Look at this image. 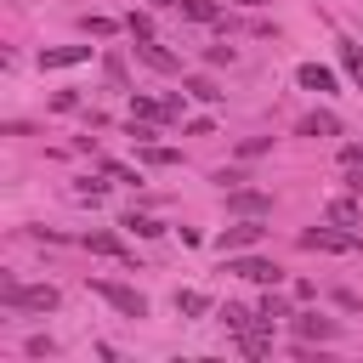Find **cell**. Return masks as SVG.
<instances>
[{"instance_id": "10", "label": "cell", "mask_w": 363, "mask_h": 363, "mask_svg": "<svg viewBox=\"0 0 363 363\" xmlns=\"http://www.w3.org/2000/svg\"><path fill=\"white\" fill-rule=\"evenodd\" d=\"M136 57H142L147 68H159V74H176V68H182V62H176V57H170L159 40H136Z\"/></svg>"}, {"instance_id": "15", "label": "cell", "mask_w": 363, "mask_h": 363, "mask_svg": "<svg viewBox=\"0 0 363 363\" xmlns=\"http://www.w3.org/2000/svg\"><path fill=\"white\" fill-rule=\"evenodd\" d=\"M329 221H335V227H352V233H357V199H329Z\"/></svg>"}, {"instance_id": "5", "label": "cell", "mask_w": 363, "mask_h": 363, "mask_svg": "<svg viewBox=\"0 0 363 363\" xmlns=\"http://www.w3.org/2000/svg\"><path fill=\"white\" fill-rule=\"evenodd\" d=\"M227 272H238V278H250V284H278L284 272L272 267V261H261V255H227Z\"/></svg>"}, {"instance_id": "24", "label": "cell", "mask_w": 363, "mask_h": 363, "mask_svg": "<svg viewBox=\"0 0 363 363\" xmlns=\"http://www.w3.org/2000/svg\"><path fill=\"white\" fill-rule=\"evenodd\" d=\"M79 28H85V34H96V40H108V34H113V28H119V23H113V17H85V23H79Z\"/></svg>"}, {"instance_id": "31", "label": "cell", "mask_w": 363, "mask_h": 363, "mask_svg": "<svg viewBox=\"0 0 363 363\" xmlns=\"http://www.w3.org/2000/svg\"><path fill=\"white\" fill-rule=\"evenodd\" d=\"M238 6H267V0H238Z\"/></svg>"}, {"instance_id": "30", "label": "cell", "mask_w": 363, "mask_h": 363, "mask_svg": "<svg viewBox=\"0 0 363 363\" xmlns=\"http://www.w3.org/2000/svg\"><path fill=\"white\" fill-rule=\"evenodd\" d=\"M340 159H346V164H363V142H352V147H346Z\"/></svg>"}, {"instance_id": "25", "label": "cell", "mask_w": 363, "mask_h": 363, "mask_svg": "<svg viewBox=\"0 0 363 363\" xmlns=\"http://www.w3.org/2000/svg\"><path fill=\"white\" fill-rule=\"evenodd\" d=\"M187 96H199V102H221V91H216L210 79H187Z\"/></svg>"}, {"instance_id": "13", "label": "cell", "mask_w": 363, "mask_h": 363, "mask_svg": "<svg viewBox=\"0 0 363 363\" xmlns=\"http://www.w3.org/2000/svg\"><path fill=\"white\" fill-rule=\"evenodd\" d=\"M119 227H125V233H136V238H159V233H164V221H153V216H142V210H130Z\"/></svg>"}, {"instance_id": "6", "label": "cell", "mask_w": 363, "mask_h": 363, "mask_svg": "<svg viewBox=\"0 0 363 363\" xmlns=\"http://www.w3.org/2000/svg\"><path fill=\"white\" fill-rule=\"evenodd\" d=\"M295 335H301L306 346H312V340L323 346V340H335V335H340V323H335V318H318V312H301V318H295Z\"/></svg>"}, {"instance_id": "19", "label": "cell", "mask_w": 363, "mask_h": 363, "mask_svg": "<svg viewBox=\"0 0 363 363\" xmlns=\"http://www.w3.org/2000/svg\"><path fill=\"white\" fill-rule=\"evenodd\" d=\"M187 23H216V0H176Z\"/></svg>"}, {"instance_id": "22", "label": "cell", "mask_w": 363, "mask_h": 363, "mask_svg": "<svg viewBox=\"0 0 363 363\" xmlns=\"http://www.w3.org/2000/svg\"><path fill=\"white\" fill-rule=\"evenodd\" d=\"M125 28H130L136 40H153V17H147V11H130V17H125Z\"/></svg>"}, {"instance_id": "23", "label": "cell", "mask_w": 363, "mask_h": 363, "mask_svg": "<svg viewBox=\"0 0 363 363\" xmlns=\"http://www.w3.org/2000/svg\"><path fill=\"white\" fill-rule=\"evenodd\" d=\"M255 318H261V323H278V318H289V306H284V301H278V295H267V301H261V312H255Z\"/></svg>"}, {"instance_id": "29", "label": "cell", "mask_w": 363, "mask_h": 363, "mask_svg": "<svg viewBox=\"0 0 363 363\" xmlns=\"http://www.w3.org/2000/svg\"><path fill=\"white\" fill-rule=\"evenodd\" d=\"M74 193H79V199H102V193H108V182H91V176H85Z\"/></svg>"}, {"instance_id": "21", "label": "cell", "mask_w": 363, "mask_h": 363, "mask_svg": "<svg viewBox=\"0 0 363 363\" xmlns=\"http://www.w3.org/2000/svg\"><path fill=\"white\" fill-rule=\"evenodd\" d=\"M102 176H113V182H142V170H130V164H119V159H102Z\"/></svg>"}, {"instance_id": "28", "label": "cell", "mask_w": 363, "mask_h": 363, "mask_svg": "<svg viewBox=\"0 0 363 363\" xmlns=\"http://www.w3.org/2000/svg\"><path fill=\"white\" fill-rule=\"evenodd\" d=\"M204 62H210V68H221V62H233V45H210V51H204Z\"/></svg>"}, {"instance_id": "12", "label": "cell", "mask_w": 363, "mask_h": 363, "mask_svg": "<svg viewBox=\"0 0 363 363\" xmlns=\"http://www.w3.org/2000/svg\"><path fill=\"white\" fill-rule=\"evenodd\" d=\"M91 255H113V261H130V250H125V238H113V233H85L79 238Z\"/></svg>"}, {"instance_id": "18", "label": "cell", "mask_w": 363, "mask_h": 363, "mask_svg": "<svg viewBox=\"0 0 363 363\" xmlns=\"http://www.w3.org/2000/svg\"><path fill=\"white\" fill-rule=\"evenodd\" d=\"M340 68H346V74H352V85L363 91V51H357L352 40H340Z\"/></svg>"}, {"instance_id": "27", "label": "cell", "mask_w": 363, "mask_h": 363, "mask_svg": "<svg viewBox=\"0 0 363 363\" xmlns=\"http://www.w3.org/2000/svg\"><path fill=\"white\" fill-rule=\"evenodd\" d=\"M267 147H272V136H244V142H238L244 159H255V153H267Z\"/></svg>"}, {"instance_id": "2", "label": "cell", "mask_w": 363, "mask_h": 363, "mask_svg": "<svg viewBox=\"0 0 363 363\" xmlns=\"http://www.w3.org/2000/svg\"><path fill=\"white\" fill-rule=\"evenodd\" d=\"M91 295H96V301H108V306H113V312H125V318H147V295H136L130 284L96 278V284H91Z\"/></svg>"}, {"instance_id": "16", "label": "cell", "mask_w": 363, "mask_h": 363, "mask_svg": "<svg viewBox=\"0 0 363 363\" xmlns=\"http://www.w3.org/2000/svg\"><path fill=\"white\" fill-rule=\"evenodd\" d=\"M176 312H182V318H199V312H210V295H204V289H182V295H176Z\"/></svg>"}, {"instance_id": "9", "label": "cell", "mask_w": 363, "mask_h": 363, "mask_svg": "<svg viewBox=\"0 0 363 363\" xmlns=\"http://www.w3.org/2000/svg\"><path fill=\"white\" fill-rule=\"evenodd\" d=\"M74 62H91V45H57V51H40V68H74Z\"/></svg>"}, {"instance_id": "3", "label": "cell", "mask_w": 363, "mask_h": 363, "mask_svg": "<svg viewBox=\"0 0 363 363\" xmlns=\"http://www.w3.org/2000/svg\"><path fill=\"white\" fill-rule=\"evenodd\" d=\"M301 250H323V255H352V250H357V233H352V227H306V233H301Z\"/></svg>"}, {"instance_id": "17", "label": "cell", "mask_w": 363, "mask_h": 363, "mask_svg": "<svg viewBox=\"0 0 363 363\" xmlns=\"http://www.w3.org/2000/svg\"><path fill=\"white\" fill-rule=\"evenodd\" d=\"M221 323H227V329H233V335H244V329H255V323H261V318H255V312H244V306H233V301H227V306H221Z\"/></svg>"}, {"instance_id": "20", "label": "cell", "mask_w": 363, "mask_h": 363, "mask_svg": "<svg viewBox=\"0 0 363 363\" xmlns=\"http://www.w3.org/2000/svg\"><path fill=\"white\" fill-rule=\"evenodd\" d=\"M182 153L176 147H153V142H142V164H176Z\"/></svg>"}, {"instance_id": "26", "label": "cell", "mask_w": 363, "mask_h": 363, "mask_svg": "<svg viewBox=\"0 0 363 363\" xmlns=\"http://www.w3.org/2000/svg\"><path fill=\"white\" fill-rule=\"evenodd\" d=\"M125 130H130V142H153V136H159V130H153V119H130Z\"/></svg>"}, {"instance_id": "32", "label": "cell", "mask_w": 363, "mask_h": 363, "mask_svg": "<svg viewBox=\"0 0 363 363\" xmlns=\"http://www.w3.org/2000/svg\"><path fill=\"white\" fill-rule=\"evenodd\" d=\"M153 6H176V0H153Z\"/></svg>"}, {"instance_id": "1", "label": "cell", "mask_w": 363, "mask_h": 363, "mask_svg": "<svg viewBox=\"0 0 363 363\" xmlns=\"http://www.w3.org/2000/svg\"><path fill=\"white\" fill-rule=\"evenodd\" d=\"M57 289L51 284H17V278H6L0 284V306H23V312H57Z\"/></svg>"}, {"instance_id": "7", "label": "cell", "mask_w": 363, "mask_h": 363, "mask_svg": "<svg viewBox=\"0 0 363 363\" xmlns=\"http://www.w3.org/2000/svg\"><path fill=\"white\" fill-rule=\"evenodd\" d=\"M227 210H233V216H267V210H272V199H267L261 187H238V193L227 199Z\"/></svg>"}, {"instance_id": "8", "label": "cell", "mask_w": 363, "mask_h": 363, "mask_svg": "<svg viewBox=\"0 0 363 363\" xmlns=\"http://www.w3.org/2000/svg\"><path fill=\"white\" fill-rule=\"evenodd\" d=\"M295 79H301V91H335V68H323V62H301L295 68Z\"/></svg>"}, {"instance_id": "11", "label": "cell", "mask_w": 363, "mask_h": 363, "mask_svg": "<svg viewBox=\"0 0 363 363\" xmlns=\"http://www.w3.org/2000/svg\"><path fill=\"white\" fill-rule=\"evenodd\" d=\"M130 119H153V125H164V119H176V108H170V102H153V96H136V91H130Z\"/></svg>"}, {"instance_id": "4", "label": "cell", "mask_w": 363, "mask_h": 363, "mask_svg": "<svg viewBox=\"0 0 363 363\" xmlns=\"http://www.w3.org/2000/svg\"><path fill=\"white\" fill-rule=\"evenodd\" d=\"M261 233H267V227H261V216H238V221H233V227L216 238V250H221V255H238V250L261 244Z\"/></svg>"}, {"instance_id": "14", "label": "cell", "mask_w": 363, "mask_h": 363, "mask_svg": "<svg viewBox=\"0 0 363 363\" xmlns=\"http://www.w3.org/2000/svg\"><path fill=\"white\" fill-rule=\"evenodd\" d=\"M335 130H340L335 113H306V119H301V136H335Z\"/></svg>"}]
</instances>
